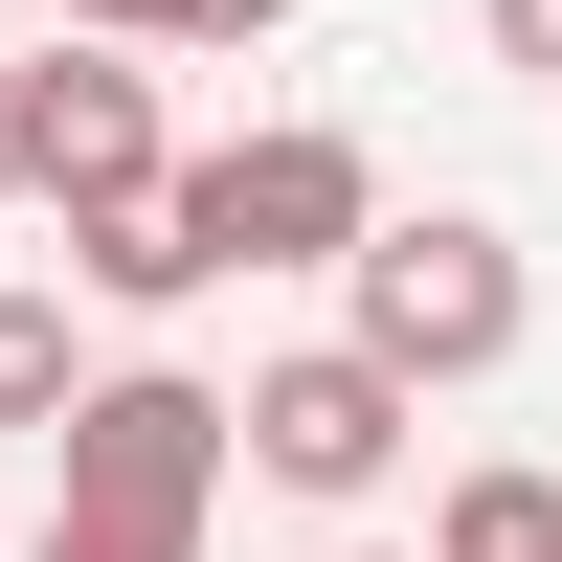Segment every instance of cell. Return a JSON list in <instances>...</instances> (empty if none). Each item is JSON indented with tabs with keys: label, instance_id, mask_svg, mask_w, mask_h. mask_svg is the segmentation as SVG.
I'll list each match as a JSON object with an SVG mask.
<instances>
[{
	"label": "cell",
	"instance_id": "cell-8",
	"mask_svg": "<svg viewBox=\"0 0 562 562\" xmlns=\"http://www.w3.org/2000/svg\"><path fill=\"white\" fill-rule=\"evenodd\" d=\"M90 360H68V293H0V428H45Z\"/></svg>",
	"mask_w": 562,
	"mask_h": 562
},
{
	"label": "cell",
	"instance_id": "cell-12",
	"mask_svg": "<svg viewBox=\"0 0 562 562\" xmlns=\"http://www.w3.org/2000/svg\"><path fill=\"white\" fill-rule=\"evenodd\" d=\"M0 203H23V45H0Z\"/></svg>",
	"mask_w": 562,
	"mask_h": 562
},
{
	"label": "cell",
	"instance_id": "cell-10",
	"mask_svg": "<svg viewBox=\"0 0 562 562\" xmlns=\"http://www.w3.org/2000/svg\"><path fill=\"white\" fill-rule=\"evenodd\" d=\"M293 0H135V45H270Z\"/></svg>",
	"mask_w": 562,
	"mask_h": 562
},
{
	"label": "cell",
	"instance_id": "cell-5",
	"mask_svg": "<svg viewBox=\"0 0 562 562\" xmlns=\"http://www.w3.org/2000/svg\"><path fill=\"white\" fill-rule=\"evenodd\" d=\"M180 113H158V45L135 23H68L23 45V203H90V180H158Z\"/></svg>",
	"mask_w": 562,
	"mask_h": 562
},
{
	"label": "cell",
	"instance_id": "cell-14",
	"mask_svg": "<svg viewBox=\"0 0 562 562\" xmlns=\"http://www.w3.org/2000/svg\"><path fill=\"white\" fill-rule=\"evenodd\" d=\"M338 562H383V540H338Z\"/></svg>",
	"mask_w": 562,
	"mask_h": 562
},
{
	"label": "cell",
	"instance_id": "cell-2",
	"mask_svg": "<svg viewBox=\"0 0 562 562\" xmlns=\"http://www.w3.org/2000/svg\"><path fill=\"white\" fill-rule=\"evenodd\" d=\"M45 495H68V518H180V540H203V495H225V383L90 360V383L45 405Z\"/></svg>",
	"mask_w": 562,
	"mask_h": 562
},
{
	"label": "cell",
	"instance_id": "cell-6",
	"mask_svg": "<svg viewBox=\"0 0 562 562\" xmlns=\"http://www.w3.org/2000/svg\"><path fill=\"white\" fill-rule=\"evenodd\" d=\"M45 225H68V270H90L113 315H180V293H203V248H180L158 180H90V203H45Z\"/></svg>",
	"mask_w": 562,
	"mask_h": 562
},
{
	"label": "cell",
	"instance_id": "cell-1",
	"mask_svg": "<svg viewBox=\"0 0 562 562\" xmlns=\"http://www.w3.org/2000/svg\"><path fill=\"white\" fill-rule=\"evenodd\" d=\"M338 338L383 360V383H495V360L540 338V270H518V225H473V203H360V248H338Z\"/></svg>",
	"mask_w": 562,
	"mask_h": 562
},
{
	"label": "cell",
	"instance_id": "cell-9",
	"mask_svg": "<svg viewBox=\"0 0 562 562\" xmlns=\"http://www.w3.org/2000/svg\"><path fill=\"white\" fill-rule=\"evenodd\" d=\"M23 562H203V540H180V518H68V495H45V540Z\"/></svg>",
	"mask_w": 562,
	"mask_h": 562
},
{
	"label": "cell",
	"instance_id": "cell-11",
	"mask_svg": "<svg viewBox=\"0 0 562 562\" xmlns=\"http://www.w3.org/2000/svg\"><path fill=\"white\" fill-rule=\"evenodd\" d=\"M495 68H562V0H495Z\"/></svg>",
	"mask_w": 562,
	"mask_h": 562
},
{
	"label": "cell",
	"instance_id": "cell-3",
	"mask_svg": "<svg viewBox=\"0 0 562 562\" xmlns=\"http://www.w3.org/2000/svg\"><path fill=\"white\" fill-rule=\"evenodd\" d=\"M158 203H180V248H203V270H338L383 180H360V135L270 113V135H203V158H158Z\"/></svg>",
	"mask_w": 562,
	"mask_h": 562
},
{
	"label": "cell",
	"instance_id": "cell-7",
	"mask_svg": "<svg viewBox=\"0 0 562 562\" xmlns=\"http://www.w3.org/2000/svg\"><path fill=\"white\" fill-rule=\"evenodd\" d=\"M428 562H562V473H450V518H428Z\"/></svg>",
	"mask_w": 562,
	"mask_h": 562
},
{
	"label": "cell",
	"instance_id": "cell-13",
	"mask_svg": "<svg viewBox=\"0 0 562 562\" xmlns=\"http://www.w3.org/2000/svg\"><path fill=\"white\" fill-rule=\"evenodd\" d=\"M68 23H135V0H68Z\"/></svg>",
	"mask_w": 562,
	"mask_h": 562
},
{
	"label": "cell",
	"instance_id": "cell-4",
	"mask_svg": "<svg viewBox=\"0 0 562 562\" xmlns=\"http://www.w3.org/2000/svg\"><path fill=\"white\" fill-rule=\"evenodd\" d=\"M405 428H428V383H383L360 338H293V360H248V405H225V473H270V495H383Z\"/></svg>",
	"mask_w": 562,
	"mask_h": 562
}]
</instances>
